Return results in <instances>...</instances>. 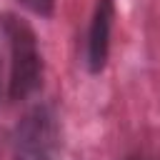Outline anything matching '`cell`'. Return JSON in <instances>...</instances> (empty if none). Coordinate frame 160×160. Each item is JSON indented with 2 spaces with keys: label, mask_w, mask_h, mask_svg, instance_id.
Segmentation results:
<instances>
[{
  "label": "cell",
  "mask_w": 160,
  "mask_h": 160,
  "mask_svg": "<svg viewBox=\"0 0 160 160\" xmlns=\"http://www.w3.org/2000/svg\"><path fill=\"white\" fill-rule=\"evenodd\" d=\"M0 35L10 52V75H8V98L12 102L28 100L42 88L45 62L38 45L32 25L18 12L0 15Z\"/></svg>",
  "instance_id": "6da1fadb"
},
{
  "label": "cell",
  "mask_w": 160,
  "mask_h": 160,
  "mask_svg": "<svg viewBox=\"0 0 160 160\" xmlns=\"http://www.w3.org/2000/svg\"><path fill=\"white\" fill-rule=\"evenodd\" d=\"M62 128L50 102H35L22 112L12 128L10 155L12 160H60Z\"/></svg>",
  "instance_id": "7a4b0ae2"
},
{
  "label": "cell",
  "mask_w": 160,
  "mask_h": 160,
  "mask_svg": "<svg viewBox=\"0 0 160 160\" xmlns=\"http://www.w3.org/2000/svg\"><path fill=\"white\" fill-rule=\"evenodd\" d=\"M112 22H115V0H98L85 35V68L90 75H100L108 65Z\"/></svg>",
  "instance_id": "3957f363"
},
{
  "label": "cell",
  "mask_w": 160,
  "mask_h": 160,
  "mask_svg": "<svg viewBox=\"0 0 160 160\" xmlns=\"http://www.w3.org/2000/svg\"><path fill=\"white\" fill-rule=\"evenodd\" d=\"M15 2H20L28 12L38 18H50L55 12V0H15Z\"/></svg>",
  "instance_id": "277c9868"
},
{
  "label": "cell",
  "mask_w": 160,
  "mask_h": 160,
  "mask_svg": "<svg viewBox=\"0 0 160 160\" xmlns=\"http://www.w3.org/2000/svg\"><path fill=\"white\" fill-rule=\"evenodd\" d=\"M122 160H160V158H155V155H145V152H135V155H128V158H122Z\"/></svg>",
  "instance_id": "5b68a950"
},
{
  "label": "cell",
  "mask_w": 160,
  "mask_h": 160,
  "mask_svg": "<svg viewBox=\"0 0 160 160\" xmlns=\"http://www.w3.org/2000/svg\"><path fill=\"white\" fill-rule=\"evenodd\" d=\"M0 100H2V58H0Z\"/></svg>",
  "instance_id": "8992f818"
}]
</instances>
